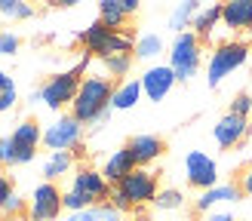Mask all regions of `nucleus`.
<instances>
[{
    "label": "nucleus",
    "mask_w": 252,
    "mask_h": 221,
    "mask_svg": "<svg viewBox=\"0 0 252 221\" xmlns=\"http://www.w3.org/2000/svg\"><path fill=\"white\" fill-rule=\"evenodd\" d=\"M111 95H114V83L111 77H102V74H86L77 98L71 105V117L77 123H102L111 110Z\"/></svg>",
    "instance_id": "obj_1"
},
{
    "label": "nucleus",
    "mask_w": 252,
    "mask_h": 221,
    "mask_svg": "<svg viewBox=\"0 0 252 221\" xmlns=\"http://www.w3.org/2000/svg\"><path fill=\"white\" fill-rule=\"evenodd\" d=\"M90 68V55L83 53V58L74 65L71 71H59L53 74L40 89L31 92V102H43L49 110H62L65 105H74V98H77V89L83 83V74Z\"/></svg>",
    "instance_id": "obj_2"
},
{
    "label": "nucleus",
    "mask_w": 252,
    "mask_h": 221,
    "mask_svg": "<svg viewBox=\"0 0 252 221\" xmlns=\"http://www.w3.org/2000/svg\"><path fill=\"white\" fill-rule=\"evenodd\" d=\"M135 40L138 37L129 34V31H114V28H108V25L102 22H93L90 28H83L80 34V43H83V53L86 55H95V58H111V55H132L135 53Z\"/></svg>",
    "instance_id": "obj_3"
},
{
    "label": "nucleus",
    "mask_w": 252,
    "mask_h": 221,
    "mask_svg": "<svg viewBox=\"0 0 252 221\" xmlns=\"http://www.w3.org/2000/svg\"><path fill=\"white\" fill-rule=\"evenodd\" d=\"M249 55H252V46L243 43V40H224V43H219L216 49H212L209 65H206L209 86H219L228 74H234L237 68H243Z\"/></svg>",
    "instance_id": "obj_4"
},
{
    "label": "nucleus",
    "mask_w": 252,
    "mask_h": 221,
    "mask_svg": "<svg viewBox=\"0 0 252 221\" xmlns=\"http://www.w3.org/2000/svg\"><path fill=\"white\" fill-rule=\"evenodd\" d=\"M200 61H203V49H200V37L194 31L175 34V40L169 46V68L179 83H188L197 74Z\"/></svg>",
    "instance_id": "obj_5"
},
{
    "label": "nucleus",
    "mask_w": 252,
    "mask_h": 221,
    "mask_svg": "<svg viewBox=\"0 0 252 221\" xmlns=\"http://www.w3.org/2000/svg\"><path fill=\"white\" fill-rule=\"evenodd\" d=\"M117 191L126 196V200H129L132 209L154 203L157 193H160V188H157V175H154L151 169H132L129 175H126V178L117 184Z\"/></svg>",
    "instance_id": "obj_6"
},
{
    "label": "nucleus",
    "mask_w": 252,
    "mask_h": 221,
    "mask_svg": "<svg viewBox=\"0 0 252 221\" xmlns=\"http://www.w3.org/2000/svg\"><path fill=\"white\" fill-rule=\"evenodd\" d=\"M80 138H83V123H77L71 114L59 117L56 123H49L43 129V144L49 147V154L53 151H74V147H80Z\"/></svg>",
    "instance_id": "obj_7"
},
{
    "label": "nucleus",
    "mask_w": 252,
    "mask_h": 221,
    "mask_svg": "<svg viewBox=\"0 0 252 221\" xmlns=\"http://www.w3.org/2000/svg\"><path fill=\"white\" fill-rule=\"evenodd\" d=\"M185 178L200 193L209 191V188H216V184H219L216 160H212L209 154H203V151H188V157H185Z\"/></svg>",
    "instance_id": "obj_8"
},
{
    "label": "nucleus",
    "mask_w": 252,
    "mask_h": 221,
    "mask_svg": "<svg viewBox=\"0 0 252 221\" xmlns=\"http://www.w3.org/2000/svg\"><path fill=\"white\" fill-rule=\"evenodd\" d=\"M71 191H77L80 196H86L93 206H102L105 200H111V184L105 181L102 169H93V166H80L71 178Z\"/></svg>",
    "instance_id": "obj_9"
},
{
    "label": "nucleus",
    "mask_w": 252,
    "mask_h": 221,
    "mask_svg": "<svg viewBox=\"0 0 252 221\" xmlns=\"http://www.w3.org/2000/svg\"><path fill=\"white\" fill-rule=\"evenodd\" d=\"M62 191L56 188L53 181H43L37 184L34 193H31V203H28V215L31 221H56L62 215Z\"/></svg>",
    "instance_id": "obj_10"
},
{
    "label": "nucleus",
    "mask_w": 252,
    "mask_h": 221,
    "mask_svg": "<svg viewBox=\"0 0 252 221\" xmlns=\"http://www.w3.org/2000/svg\"><path fill=\"white\" fill-rule=\"evenodd\" d=\"M138 80H142V92L151 98V102H163V98L169 95V89L179 83L169 65H151Z\"/></svg>",
    "instance_id": "obj_11"
},
{
    "label": "nucleus",
    "mask_w": 252,
    "mask_h": 221,
    "mask_svg": "<svg viewBox=\"0 0 252 221\" xmlns=\"http://www.w3.org/2000/svg\"><path fill=\"white\" fill-rule=\"evenodd\" d=\"M249 120L246 117H237V114H224L216 126H212V138H216L219 147H237L246 135H249Z\"/></svg>",
    "instance_id": "obj_12"
},
{
    "label": "nucleus",
    "mask_w": 252,
    "mask_h": 221,
    "mask_svg": "<svg viewBox=\"0 0 252 221\" xmlns=\"http://www.w3.org/2000/svg\"><path fill=\"white\" fill-rule=\"evenodd\" d=\"M135 12H138V0H102L98 3V22L114 31H123V25Z\"/></svg>",
    "instance_id": "obj_13"
},
{
    "label": "nucleus",
    "mask_w": 252,
    "mask_h": 221,
    "mask_svg": "<svg viewBox=\"0 0 252 221\" xmlns=\"http://www.w3.org/2000/svg\"><path fill=\"white\" fill-rule=\"evenodd\" d=\"M126 147H129V154H132V160H135V166H138V169H145L148 163L160 160L163 151H166L163 138H157V135H132Z\"/></svg>",
    "instance_id": "obj_14"
},
{
    "label": "nucleus",
    "mask_w": 252,
    "mask_h": 221,
    "mask_svg": "<svg viewBox=\"0 0 252 221\" xmlns=\"http://www.w3.org/2000/svg\"><path fill=\"white\" fill-rule=\"evenodd\" d=\"M221 28L228 31H252V0H228L221 3Z\"/></svg>",
    "instance_id": "obj_15"
},
{
    "label": "nucleus",
    "mask_w": 252,
    "mask_h": 221,
    "mask_svg": "<svg viewBox=\"0 0 252 221\" xmlns=\"http://www.w3.org/2000/svg\"><path fill=\"white\" fill-rule=\"evenodd\" d=\"M243 196V191H240V184L237 181H228V184H216V188H209V191H203L197 196V212H212L216 206H221V203H237Z\"/></svg>",
    "instance_id": "obj_16"
},
{
    "label": "nucleus",
    "mask_w": 252,
    "mask_h": 221,
    "mask_svg": "<svg viewBox=\"0 0 252 221\" xmlns=\"http://www.w3.org/2000/svg\"><path fill=\"white\" fill-rule=\"evenodd\" d=\"M132 169H138V166H135V160H132V154H129V147L123 144V147H117V151L105 160L102 175H105V181H108V184H114V188H117V184H120L126 175H129Z\"/></svg>",
    "instance_id": "obj_17"
},
{
    "label": "nucleus",
    "mask_w": 252,
    "mask_h": 221,
    "mask_svg": "<svg viewBox=\"0 0 252 221\" xmlns=\"http://www.w3.org/2000/svg\"><path fill=\"white\" fill-rule=\"evenodd\" d=\"M9 138L19 151H37V144L43 141V129H40L37 120H22V123H16V129H12Z\"/></svg>",
    "instance_id": "obj_18"
},
{
    "label": "nucleus",
    "mask_w": 252,
    "mask_h": 221,
    "mask_svg": "<svg viewBox=\"0 0 252 221\" xmlns=\"http://www.w3.org/2000/svg\"><path fill=\"white\" fill-rule=\"evenodd\" d=\"M219 25H221V3H206V6L197 9L191 28H194V34L200 37V40H209Z\"/></svg>",
    "instance_id": "obj_19"
},
{
    "label": "nucleus",
    "mask_w": 252,
    "mask_h": 221,
    "mask_svg": "<svg viewBox=\"0 0 252 221\" xmlns=\"http://www.w3.org/2000/svg\"><path fill=\"white\" fill-rule=\"evenodd\" d=\"M142 80H123L120 86H114V95H111V110H129L138 105L142 98Z\"/></svg>",
    "instance_id": "obj_20"
},
{
    "label": "nucleus",
    "mask_w": 252,
    "mask_h": 221,
    "mask_svg": "<svg viewBox=\"0 0 252 221\" xmlns=\"http://www.w3.org/2000/svg\"><path fill=\"white\" fill-rule=\"evenodd\" d=\"M71 166H74V151H53L43 160V178L56 184V178L68 175Z\"/></svg>",
    "instance_id": "obj_21"
},
{
    "label": "nucleus",
    "mask_w": 252,
    "mask_h": 221,
    "mask_svg": "<svg viewBox=\"0 0 252 221\" xmlns=\"http://www.w3.org/2000/svg\"><path fill=\"white\" fill-rule=\"evenodd\" d=\"M197 9H200L197 0H182V3H175L172 12H169V28H172L175 34H185V31L194 25Z\"/></svg>",
    "instance_id": "obj_22"
},
{
    "label": "nucleus",
    "mask_w": 252,
    "mask_h": 221,
    "mask_svg": "<svg viewBox=\"0 0 252 221\" xmlns=\"http://www.w3.org/2000/svg\"><path fill=\"white\" fill-rule=\"evenodd\" d=\"M65 221H123V215H120L111 203H102V206H90V209H83V212L65 215Z\"/></svg>",
    "instance_id": "obj_23"
},
{
    "label": "nucleus",
    "mask_w": 252,
    "mask_h": 221,
    "mask_svg": "<svg viewBox=\"0 0 252 221\" xmlns=\"http://www.w3.org/2000/svg\"><path fill=\"white\" fill-rule=\"evenodd\" d=\"M163 53V37L160 34H138V40H135V58H145V61H151V58H157Z\"/></svg>",
    "instance_id": "obj_24"
},
{
    "label": "nucleus",
    "mask_w": 252,
    "mask_h": 221,
    "mask_svg": "<svg viewBox=\"0 0 252 221\" xmlns=\"http://www.w3.org/2000/svg\"><path fill=\"white\" fill-rule=\"evenodd\" d=\"M0 16L9 22H22V19L34 16V6L25 3V0H0Z\"/></svg>",
    "instance_id": "obj_25"
},
{
    "label": "nucleus",
    "mask_w": 252,
    "mask_h": 221,
    "mask_svg": "<svg viewBox=\"0 0 252 221\" xmlns=\"http://www.w3.org/2000/svg\"><path fill=\"white\" fill-rule=\"evenodd\" d=\"M16 98H19L16 80H12L6 71H0V114H6L9 108H16Z\"/></svg>",
    "instance_id": "obj_26"
},
{
    "label": "nucleus",
    "mask_w": 252,
    "mask_h": 221,
    "mask_svg": "<svg viewBox=\"0 0 252 221\" xmlns=\"http://www.w3.org/2000/svg\"><path fill=\"white\" fill-rule=\"evenodd\" d=\"M182 203H185V196H182V191H175V188H163V191L157 193V200H154V206L163 209V212L182 209Z\"/></svg>",
    "instance_id": "obj_27"
},
{
    "label": "nucleus",
    "mask_w": 252,
    "mask_h": 221,
    "mask_svg": "<svg viewBox=\"0 0 252 221\" xmlns=\"http://www.w3.org/2000/svg\"><path fill=\"white\" fill-rule=\"evenodd\" d=\"M129 68H132V55H111V58H105L108 77H126Z\"/></svg>",
    "instance_id": "obj_28"
},
{
    "label": "nucleus",
    "mask_w": 252,
    "mask_h": 221,
    "mask_svg": "<svg viewBox=\"0 0 252 221\" xmlns=\"http://www.w3.org/2000/svg\"><path fill=\"white\" fill-rule=\"evenodd\" d=\"M62 206H65V212L68 215H74V212H83V209H90L93 203L90 200H86V196H80L77 191H65V193H62Z\"/></svg>",
    "instance_id": "obj_29"
},
{
    "label": "nucleus",
    "mask_w": 252,
    "mask_h": 221,
    "mask_svg": "<svg viewBox=\"0 0 252 221\" xmlns=\"http://www.w3.org/2000/svg\"><path fill=\"white\" fill-rule=\"evenodd\" d=\"M25 212H28V203L19 196V191L12 193L6 203H0V215H3V218H19V215H25Z\"/></svg>",
    "instance_id": "obj_30"
},
{
    "label": "nucleus",
    "mask_w": 252,
    "mask_h": 221,
    "mask_svg": "<svg viewBox=\"0 0 252 221\" xmlns=\"http://www.w3.org/2000/svg\"><path fill=\"white\" fill-rule=\"evenodd\" d=\"M19 34L12 31H0V55H16L19 53Z\"/></svg>",
    "instance_id": "obj_31"
},
{
    "label": "nucleus",
    "mask_w": 252,
    "mask_h": 221,
    "mask_svg": "<svg viewBox=\"0 0 252 221\" xmlns=\"http://www.w3.org/2000/svg\"><path fill=\"white\" fill-rule=\"evenodd\" d=\"M228 114H237V117H246L249 120V114H252V95H246V92H240L231 102V110Z\"/></svg>",
    "instance_id": "obj_32"
},
{
    "label": "nucleus",
    "mask_w": 252,
    "mask_h": 221,
    "mask_svg": "<svg viewBox=\"0 0 252 221\" xmlns=\"http://www.w3.org/2000/svg\"><path fill=\"white\" fill-rule=\"evenodd\" d=\"M0 166H16V144L9 135L0 138Z\"/></svg>",
    "instance_id": "obj_33"
},
{
    "label": "nucleus",
    "mask_w": 252,
    "mask_h": 221,
    "mask_svg": "<svg viewBox=\"0 0 252 221\" xmlns=\"http://www.w3.org/2000/svg\"><path fill=\"white\" fill-rule=\"evenodd\" d=\"M108 203H111V206H114V209H117V212H120V215H123V212H132V206H129V200H126V196H123V193H120L117 188H114V191H111V200H108Z\"/></svg>",
    "instance_id": "obj_34"
},
{
    "label": "nucleus",
    "mask_w": 252,
    "mask_h": 221,
    "mask_svg": "<svg viewBox=\"0 0 252 221\" xmlns=\"http://www.w3.org/2000/svg\"><path fill=\"white\" fill-rule=\"evenodd\" d=\"M203 221H237V215L231 212V209H212V212H206Z\"/></svg>",
    "instance_id": "obj_35"
},
{
    "label": "nucleus",
    "mask_w": 252,
    "mask_h": 221,
    "mask_svg": "<svg viewBox=\"0 0 252 221\" xmlns=\"http://www.w3.org/2000/svg\"><path fill=\"white\" fill-rule=\"evenodd\" d=\"M12 193H16V188H12V181H9L6 175H0V203H6Z\"/></svg>",
    "instance_id": "obj_36"
},
{
    "label": "nucleus",
    "mask_w": 252,
    "mask_h": 221,
    "mask_svg": "<svg viewBox=\"0 0 252 221\" xmlns=\"http://www.w3.org/2000/svg\"><path fill=\"white\" fill-rule=\"evenodd\" d=\"M237 184H240V191L246 196H252V166H246V172L240 175V181H237Z\"/></svg>",
    "instance_id": "obj_37"
},
{
    "label": "nucleus",
    "mask_w": 252,
    "mask_h": 221,
    "mask_svg": "<svg viewBox=\"0 0 252 221\" xmlns=\"http://www.w3.org/2000/svg\"><path fill=\"white\" fill-rule=\"evenodd\" d=\"M0 221H22V218H3V215H0Z\"/></svg>",
    "instance_id": "obj_38"
}]
</instances>
